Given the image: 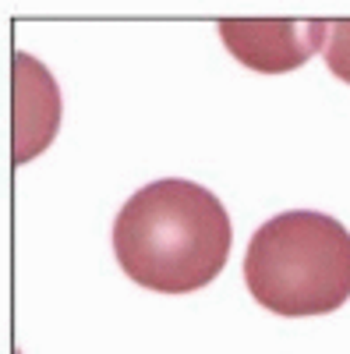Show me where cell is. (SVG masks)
<instances>
[{
	"label": "cell",
	"instance_id": "1",
	"mask_svg": "<svg viewBox=\"0 0 350 354\" xmlns=\"http://www.w3.org/2000/svg\"><path fill=\"white\" fill-rule=\"evenodd\" d=\"M226 205L195 181L159 177L135 192L113 220V255L145 290L191 294L213 283L230 255Z\"/></svg>",
	"mask_w": 350,
	"mask_h": 354
},
{
	"label": "cell",
	"instance_id": "2",
	"mask_svg": "<svg viewBox=\"0 0 350 354\" xmlns=\"http://www.w3.org/2000/svg\"><path fill=\"white\" fill-rule=\"evenodd\" d=\"M244 283L283 319L329 315L350 298V230L315 209L266 220L248 241Z\"/></svg>",
	"mask_w": 350,
	"mask_h": 354
},
{
	"label": "cell",
	"instance_id": "3",
	"mask_svg": "<svg viewBox=\"0 0 350 354\" xmlns=\"http://www.w3.org/2000/svg\"><path fill=\"white\" fill-rule=\"evenodd\" d=\"M326 18L294 21V18H223L220 39L251 71L283 75L298 71L315 50H322Z\"/></svg>",
	"mask_w": 350,
	"mask_h": 354
},
{
	"label": "cell",
	"instance_id": "4",
	"mask_svg": "<svg viewBox=\"0 0 350 354\" xmlns=\"http://www.w3.org/2000/svg\"><path fill=\"white\" fill-rule=\"evenodd\" d=\"M61 124V96L36 57L14 53V160L43 153L53 128Z\"/></svg>",
	"mask_w": 350,
	"mask_h": 354
},
{
	"label": "cell",
	"instance_id": "5",
	"mask_svg": "<svg viewBox=\"0 0 350 354\" xmlns=\"http://www.w3.org/2000/svg\"><path fill=\"white\" fill-rule=\"evenodd\" d=\"M322 57L326 68L350 85V18L326 21V36H322Z\"/></svg>",
	"mask_w": 350,
	"mask_h": 354
}]
</instances>
